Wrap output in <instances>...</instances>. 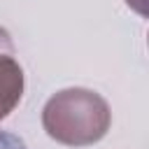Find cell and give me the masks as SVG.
Here are the masks:
<instances>
[{
    "instance_id": "1",
    "label": "cell",
    "mask_w": 149,
    "mask_h": 149,
    "mask_svg": "<svg viewBox=\"0 0 149 149\" xmlns=\"http://www.w3.org/2000/svg\"><path fill=\"white\" fill-rule=\"evenodd\" d=\"M112 123L107 100L91 88H63L42 109L47 135L65 147H88L105 137Z\"/></svg>"
},
{
    "instance_id": "2",
    "label": "cell",
    "mask_w": 149,
    "mask_h": 149,
    "mask_svg": "<svg viewBox=\"0 0 149 149\" xmlns=\"http://www.w3.org/2000/svg\"><path fill=\"white\" fill-rule=\"evenodd\" d=\"M23 95V70L14 54V42L5 28H0V121L19 105Z\"/></svg>"
},
{
    "instance_id": "3",
    "label": "cell",
    "mask_w": 149,
    "mask_h": 149,
    "mask_svg": "<svg viewBox=\"0 0 149 149\" xmlns=\"http://www.w3.org/2000/svg\"><path fill=\"white\" fill-rule=\"evenodd\" d=\"M128 7H133L140 16H147V0H126Z\"/></svg>"
}]
</instances>
